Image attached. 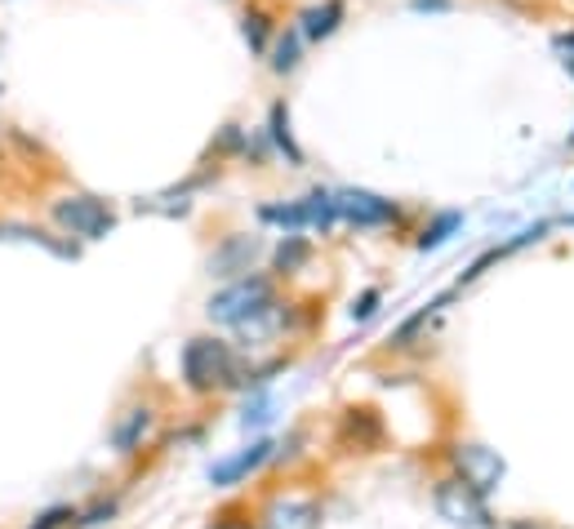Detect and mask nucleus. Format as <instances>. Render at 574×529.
<instances>
[{
	"label": "nucleus",
	"mask_w": 574,
	"mask_h": 529,
	"mask_svg": "<svg viewBox=\"0 0 574 529\" xmlns=\"http://www.w3.org/2000/svg\"><path fill=\"white\" fill-rule=\"evenodd\" d=\"M178 374H183V387L197 391V396H219V391L245 383L241 356H236L223 339H214V334H197V339L183 343V352H178Z\"/></svg>",
	"instance_id": "nucleus-1"
},
{
	"label": "nucleus",
	"mask_w": 574,
	"mask_h": 529,
	"mask_svg": "<svg viewBox=\"0 0 574 529\" xmlns=\"http://www.w3.org/2000/svg\"><path fill=\"white\" fill-rule=\"evenodd\" d=\"M277 303V285H272V277H236L232 285H223L214 298H210V320L214 325H245L249 316H259L263 307H272Z\"/></svg>",
	"instance_id": "nucleus-2"
},
{
	"label": "nucleus",
	"mask_w": 574,
	"mask_h": 529,
	"mask_svg": "<svg viewBox=\"0 0 574 529\" xmlns=\"http://www.w3.org/2000/svg\"><path fill=\"white\" fill-rule=\"evenodd\" d=\"M432 507H436L441 520H450V525H459V529H490V525H494L485 494H481L477 485H468L464 477H455V472L441 477V481L432 485Z\"/></svg>",
	"instance_id": "nucleus-3"
},
{
	"label": "nucleus",
	"mask_w": 574,
	"mask_h": 529,
	"mask_svg": "<svg viewBox=\"0 0 574 529\" xmlns=\"http://www.w3.org/2000/svg\"><path fill=\"white\" fill-rule=\"evenodd\" d=\"M49 214H54V223H58L62 232H72V236H81V240H98V236H107V232L116 227L112 205L103 201V196H90V191L62 196V201H54Z\"/></svg>",
	"instance_id": "nucleus-4"
},
{
	"label": "nucleus",
	"mask_w": 574,
	"mask_h": 529,
	"mask_svg": "<svg viewBox=\"0 0 574 529\" xmlns=\"http://www.w3.org/2000/svg\"><path fill=\"white\" fill-rule=\"evenodd\" d=\"M450 468H455V477H464L468 485H477L481 494H490L499 481H503V458L494 454V449H485V445H450Z\"/></svg>",
	"instance_id": "nucleus-5"
},
{
	"label": "nucleus",
	"mask_w": 574,
	"mask_h": 529,
	"mask_svg": "<svg viewBox=\"0 0 574 529\" xmlns=\"http://www.w3.org/2000/svg\"><path fill=\"white\" fill-rule=\"evenodd\" d=\"M335 214L339 223H352V227H393L397 223V205L374 191H335Z\"/></svg>",
	"instance_id": "nucleus-6"
},
{
	"label": "nucleus",
	"mask_w": 574,
	"mask_h": 529,
	"mask_svg": "<svg viewBox=\"0 0 574 529\" xmlns=\"http://www.w3.org/2000/svg\"><path fill=\"white\" fill-rule=\"evenodd\" d=\"M152 427H156V410L148 405V401H134V405H125L116 419H112V427H107V440H112V449L116 454H139L143 449V440L152 436Z\"/></svg>",
	"instance_id": "nucleus-7"
},
{
	"label": "nucleus",
	"mask_w": 574,
	"mask_h": 529,
	"mask_svg": "<svg viewBox=\"0 0 574 529\" xmlns=\"http://www.w3.org/2000/svg\"><path fill=\"white\" fill-rule=\"evenodd\" d=\"M321 525V503L307 494H281L259 512V529H316Z\"/></svg>",
	"instance_id": "nucleus-8"
},
{
	"label": "nucleus",
	"mask_w": 574,
	"mask_h": 529,
	"mask_svg": "<svg viewBox=\"0 0 574 529\" xmlns=\"http://www.w3.org/2000/svg\"><path fill=\"white\" fill-rule=\"evenodd\" d=\"M268 458H272V440H254V445H245L241 454H232V458L214 462V468H210V485H214V490L241 485V481H245L249 472H259Z\"/></svg>",
	"instance_id": "nucleus-9"
},
{
	"label": "nucleus",
	"mask_w": 574,
	"mask_h": 529,
	"mask_svg": "<svg viewBox=\"0 0 574 529\" xmlns=\"http://www.w3.org/2000/svg\"><path fill=\"white\" fill-rule=\"evenodd\" d=\"M254 254H259V240H254V236H227L214 249V258H210V277H241V272H249Z\"/></svg>",
	"instance_id": "nucleus-10"
},
{
	"label": "nucleus",
	"mask_w": 574,
	"mask_h": 529,
	"mask_svg": "<svg viewBox=\"0 0 574 529\" xmlns=\"http://www.w3.org/2000/svg\"><path fill=\"white\" fill-rule=\"evenodd\" d=\"M343 14H348L343 0H316V5H307V10L298 14V36H303V40H326V36L339 32Z\"/></svg>",
	"instance_id": "nucleus-11"
},
{
	"label": "nucleus",
	"mask_w": 574,
	"mask_h": 529,
	"mask_svg": "<svg viewBox=\"0 0 574 529\" xmlns=\"http://www.w3.org/2000/svg\"><path fill=\"white\" fill-rule=\"evenodd\" d=\"M298 58H303V36H298V27H290L285 36H277V45H272V72H294L298 68Z\"/></svg>",
	"instance_id": "nucleus-12"
},
{
	"label": "nucleus",
	"mask_w": 574,
	"mask_h": 529,
	"mask_svg": "<svg viewBox=\"0 0 574 529\" xmlns=\"http://www.w3.org/2000/svg\"><path fill=\"white\" fill-rule=\"evenodd\" d=\"M241 32H245V40H249L254 54H268V40H272V19H268V10H249V14L241 19Z\"/></svg>",
	"instance_id": "nucleus-13"
},
{
	"label": "nucleus",
	"mask_w": 574,
	"mask_h": 529,
	"mask_svg": "<svg viewBox=\"0 0 574 529\" xmlns=\"http://www.w3.org/2000/svg\"><path fill=\"white\" fill-rule=\"evenodd\" d=\"M307 258H312V245H307L303 236H294V232H290V236L281 240V249H277V272H285V277H290V272H298V268H303Z\"/></svg>",
	"instance_id": "nucleus-14"
},
{
	"label": "nucleus",
	"mask_w": 574,
	"mask_h": 529,
	"mask_svg": "<svg viewBox=\"0 0 574 529\" xmlns=\"http://www.w3.org/2000/svg\"><path fill=\"white\" fill-rule=\"evenodd\" d=\"M464 227V214H441L432 227H423V236H419V249H436V245H445V240H450V232H459Z\"/></svg>",
	"instance_id": "nucleus-15"
},
{
	"label": "nucleus",
	"mask_w": 574,
	"mask_h": 529,
	"mask_svg": "<svg viewBox=\"0 0 574 529\" xmlns=\"http://www.w3.org/2000/svg\"><path fill=\"white\" fill-rule=\"evenodd\" d=\"M272 143H277V148H281L294 165L303 161V152H298V148H294V139H290V111H285V103H277V107H272Z\"/></svg>",
	"instance_id": "nucleus-16"
},
{
	"label": "nucleus",
	"mask_w": 574,
	"mask_h": 529,
	"mask_svg": "<svg viewBox=\"0 0 574 529\" xmlns=\"http://www.w3.org/2000/svg\"><path fill=\"white\" fill-rule=\"evenodd\" d=\"M62 525H77V507H72V503L45 507L40 516H32V525H27V529H62Z\"/></svg>",
	"instance_id": "nucleus-17"
},
{
	"label": "nucleus",
	"mask_w": 574,
	"mask_h": 529,
	"mask_svg": "<svg viewBox=\"0 0 574 529\" xmlns=\"http://www.w3.org/2000/svg\"><path fill=\"white\" fill-rule=\"evenodd\" d=\"M557 54H561V68H565L570 81H574V32H561V36H557Z\"/></svg>",
	"instance_id": "nucleus-18"
},
{
	"label": "nucleus",
	"mask_w": 574,
	"mask_h": 529,
	"mask_svg": "<svg viewBox=\"0 0 574 529\" xmlns=\"http://www.w3.org/2000/svg\"><path fill=\"white\" fill-rule=\"evenodd\" d=\"M374 307H378V290H365V294H361V303L352 307V320H370V316H374Z\"/></svg>",
	"instance_id": "nucleus-19"
},
{
	"label": "nucleus",
	"mask_w": 574,
	"mask_h": 529,
	"mask_svg": "<svg viewBox=\"0 0 574 529\" xmlns=\"http://www.w3.org/2000/svg\"><path fill=\"white\" fill-rule=\"evenodd\" d=\"M507 529H548V525H539V520H513Z\"/></svg>",
	"instance_id": "nucleus-20"
},
{
	"label": "nucleus",
	"mask_w": 574,
	"mask_h": 529,
	"mask_svg": "<svg viewBox=\"0 0 574 529\" xmlns=\"http://www.w3.org/2000/svg\"><path fill=\"white\" fill-rule=\"evenodd\" d=\"M210 529H254V525H232V520H214Z\"/></svg>",
	"instance_id": "nucleus-21"
},
{
	"label": "nucleus",
	"mask_w": 574,
	"mask_h": 529,
	"mask_svg": "<svg viewBox=\"0 0 574 529\" xmlns=\"http://www.w3.org/2000/svg\"><path fill=\"white\" fill-rule=\"evenodd\" d=\"M570 223H574V219H570Z\"/></svg>",
	"instance_id": "nucleus-22"
}]
</instances>
